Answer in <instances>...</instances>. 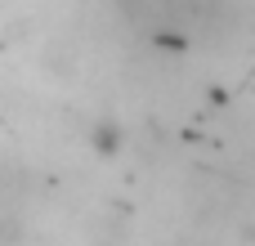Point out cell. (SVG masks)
Listing matches in <instances>:
<instances>
[{
    "mask_svg": "<svg viewBox=\"0 0 255 246\" xmlns=\"http://www.w3.org/2000/svg\"><path fill=\"white\" fill-rule=\"evenodd\" d=\"M85 143H90V152H94V157L112 161V157H121V148H126V130H121V121H117V117H99V121H90Z\"/></svg>",
    "mask_w": 255,
    "mask_h": 246,
    "instance_id": "6da1fadb",
    "label": "cell"
},
{
    "mask_svg": "<svg viewBox=\"0 0 255 246\" xmlns=\"http://www.w3.org/2000/svg\"><path fill=\"white\" fill-rule=\"evenodd\" d=\"M148 40H152L157 49H170V54H184V49H188V36H184V31H152Z\"/></svg>",
    "mask_w": 255,
    "mask_h": 246,
    "instance_id": "7a4b0ae2",
    "label": "cell"
},
{
    "mask_svg": "<svg viewBox=\"0 0 255 246\" xmlns=\"http://www.w3.org/2000/svg\"><path fill=\"white\" fill-rule=\"evenodd\" d=\"M22 242V224L9 215V220H0V246H18Z\"/></svg>",
    "mask_w": 255,
    "mask_h": 246,
    "instance_id": "3957f363",
    "label": "cell"
}]
</instances>
